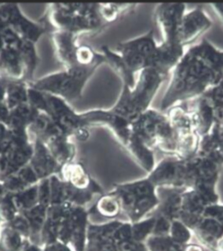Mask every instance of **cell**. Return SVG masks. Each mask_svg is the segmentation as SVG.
<instances>
[{"label":"cell","mask_w":223,"mask_h":251,"mask_svg":"<svg viewBox=\"0 0 223 251\" xmlns=\"http://www.w3.org/2000/svg\"><path fill=\"white\" fill-rule=\"evenodd\" d=\"M223 75V50L202 39L185 50L172 71L160 110L166 111L178 103L203 95L221 82Z\"/></svg>","instance_id":"1"},{"label":"cell","mask_w":223,"mask_h":251,"mask_svg":"<svg viewBox=\"0 0 223 251\" xmlns=\"http://www.w3.org/2000/svg\"><path fill=\"white\" fill-rule=\"evenodd\" d=\"M185 50V48L164 41L159 45L153 30L118 43L114 50L108 46L101 48L107 64L118 75L122 85L131 89L136 85V75H139L144 70L154 69L168 77Z\"/></svg>","instance_id":"2"},{"label":"cell","mask_w":223,"mask_h":251,"mask_svg":"<svg viewBox=\"0 0 223 251\" xmlns=\"http://www.w3.org/2000/svg\"><path fill=\"white\" fill-rule=\"evenodd\" d=\"M167 76L154 69L144 70L134 88L122 85L116 103L110 110H96V124L108 126L125 147L131 136V125L147 110Z\"/></svg>","instance_id":"3"},{"label":"cell","mask_w":223,"mask_h":251,"mask_svg":"<svg viewBox=\"0 0 223 251\" xmlns=\"http://www.w3.org/2000/svg\"><path fill=\"white\" fill-rule=\"evenodd\" d=\"M125 147L147 167L153 163V149L175 155L174 132L166 112L151 108L146 110L131 125Z\"/></svg>","instance_id":"4"},{"label":"cell","mask_w":223,"mask_h":251,"mask_svg":"<svg viewBox=\"0 0 223 251\" xmlns=\"http://www.w3.org/2000/svg\"><path fill=\"white\" fill-rule=\"evenodd\" d=\"M45 15L56 31L79 37L98 34L112 25L104 14L103 3H52Z\"/></svg>","instance_id":"5"},{"label":"cell","mask_w":223,"mask_h":251,"mask_svg":"<svg viewBox=\"0 0 223 251\" xmlns=\"http://www.w3.org/2000/svg\"><path fill=\"white\" fill-rule=\"evenodd\" d=\"M97 66H74L63 68L41 78L28 83L35 91L52 94L64 99L69 104L79 101L88 81L94 75Z\"/></svg>","instance_id":"6"},{"label":"cell","mask_w":223,"mask_h":251,"mask_svg":"<svg viewBox=\"0 0 223 251\" xmlns=\"http://www.w3.org/2000/svg\"><path fill=\"white\" fill-rule=\"evenodd\" d=\"M166 112L175 138V155L188 160L198 153L201 137L196 131L191 112L184 102L178 103Z\"/></svg>","instance_id":"7"},{"label":"cell","mask_w":223,"mask_h":251,"mask_svg":"<svg viewBox=\"0 0 223 251\" xmlns=\"http://www.w3.org/2000/svg\"><path fill=\"white\" fill-rule=\"evenodd\" d=\"M154 188L155 185L150 180H143L119 186L113 194L119 200L121 207L137 214L156 204Z\"/></svg>","instance_id":"8"},{"label":"cell","mask_w":223,"mask_h":251,"mask_svg":"<svg viewBox=\"0 0 223 251\" xmlns=\"http://www.w3.org/2000/svg\"><path fill=\"white\" fill-rule=\"evenodd\" d=\"M212 20L200 5L187 10L182 16L177 28V42L183 48L190 46L212 27Z\"/></svg>","instance_id":"9"},{"label":"cell","mask_w":223,"mask_h":251,"mask_svg":"<svg viewBox=\"0 0 223 251\" xmlns=\"http://www.w3.org/2000/svg\"><path fill=\"white\" fill-rule=\"evenodd\" d=\"M186 11L187 5L184 3H160L156 7L154 18L163 32L164 42L179 45L177 42V28Z\"/></svg>","instance_id":"10"},{"label":"cell","mask_w":223,"mask_h":251,"mask_svg":"<svg viewBox=\"0 0 223 251\" xmlns=\"http://www.w3.org/2000/svg\"><path fill=\"white\" fill-rule=\"evenodd\" d=\"M198 153L220 165L223 164V122L216 123L210 132L201 138Z\"/></svg>","instance_id":"11"},{"label":"cell","mask_w":223,"mask_h":251,"mask_svg":"<svg viewBox=\"0 0 223 251\" xmlns=\"http://www.w3.org/2000/svg\"><path fill=\"white\" fill-rule=\"evenodd\" d=\"M201 96L212 108L216 123L223 122V80Z\"/></svg>","instance_id":"12"},{"label":"cell","mask_w":223,"mask_h":251,"mask_svg":"<svg viewBox=\"0 0 223 251\" xmlns=\"http://www.w3.org/2000/svg\"><path fill=\"white\" fill-rule=\"evenodd\" d=\"M96 208L103 215L112 216L118 213L119 209L121 208V204L117 197L112 193L100 198L96 204Z\"/></svg>","instance_id":"13"},{"label":"cell","mask_w":223,"mask_h":251,"mask_svg":"<svg viewBox=\"0 0 223 251\" xmlns=\"http://www.w3.org/2000/svg\"><path fill=\"white\" fill-rule=\"evenodd\" d=\"M209 6L212 8L215 15H217L223 25V3H211Z\"/></svg>","instance_id":"14"},{"label":"cell","mask_w":223,"mask_h":251,"mask_svg":"<svg viewBox=\"0 0 223 251\" xmlns=\"http://www.w3.org/2000/svg\"><path fill=\"white\" fill-rule=\"evenodd\" d=\"M220 250H221V251H223V240L221 241V243H220Z\"/></svg>","instance_id":"15"}]
</instances>
